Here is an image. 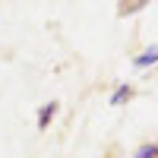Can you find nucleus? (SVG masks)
I'll list each match as a JSON object with an SVG mask.
<instances>
[{"instance_id":"obj_1","label":"nucleus","mask_w":158,"mask_h":158,"mask_svg":"<svg viewBox=\"0 0 158 158\" xmlns=\"http://www.w3.org/2000/svg\"><path fill=\"white\" fill-rule=\"evenodd\" d=\"M57 111H60V104H57V101H48V104H41V108H38V114H35V123H38V130H48V127H51V120L57 117Z\"/></svg>"},{"instance_id":"obj_2","label":"nucleus","mask_w":158,"mask_h":158,"mask_svg":"<svg viewBox=\"0 0 158 158\" xmlns=\"http://www.w3.org/2000/svg\"><path fill=\"white\" fill-rule=\"evenodd\" d=\"M155 63H158V44L146 48L142 54L133 57V67H136V70H149V67H155Z\"/></svg>"},{"instance_id":"obj_3","label":"nucleus","mask_w":158,"mask_h":158,"mask_svg":"<svg viewBox=\"0 0 158 158\" xmlns=\"http://www.w3.org/2000/svg\"><path fill=\"white\" fill-rule=\"evenodd\" d=\"M130 98H133V85H130V82H120V85L111 92V104H114V108L123 104V101H130Z\"/></svg>"},{"instance_id":"obj_4","label":"nucleus","mask_w":158,"mask_h":158,"mask_svg":"<svg viewBox=\"0 0 158 158\" xmlns=\"http://www.w3.org/2000/svg\"><path fill=\"white\" fill-rule=\"evenodd\" d=\"M146 3H152V0H120V10L117 13H120V16H130V13H139Z\"/></svg>"},{"instance_id":"obj_5","label":"nucleus","mask_w":158,"mask_h":158,"mask_svg":"<svg viewBox=\"0 0 158 158\" xmlns=\"http://www.w3.org/2000/svg\"><path fill=\"white\" fill-rule=\"evenodd\" d=\"M133 158H158V146L155 142H146V146H139V152Z\"/></svg>"}]
</instances>
